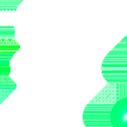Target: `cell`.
<instances>
[{
    "mask_svg": "<svg viewBox=\"0 0 127 127\" xmlns=\"http://www.w3.org/2000/svg\"><path fill=\"white\" fill-rule=\"evenodd\" d=\"M112 127H127V97L118 99L110 111Z\"/></svg>",
    "mask_w": 127,
    "mask_h": 127,
    "instance_id": "cell-1",
    "label": "cell"
}]
</instances>
